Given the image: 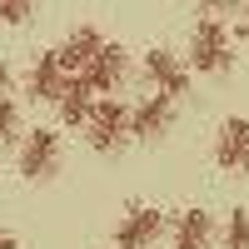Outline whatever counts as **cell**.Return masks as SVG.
<instances>
[{
    "instance_id": "cell-11",
    "label": "cell",
    "mask_w": 249,
    "mask_h": 249,
    "mask_svg": "<svg viewBox=\"0 0 249 249\" xmlns=\"http://www.w3.org/2000/svg\"><path fill=\"white\" fill-rule=\"evenodd\" d=\"M210 244H214L210 210H184V214H175V249H210Z\"/></svg>"
},
{
    "instance_id": "cell-8",
    "label": "cell",
    "mask_w": 249,
    "mask_h": 249,
    "mask_svg": "<svg viewBox=\"0 0 249 249\" xmlns=\"http://www.w3.org/2000/svg\"><path fill=\"white\" fill-rule=\"evenodd\" d=\"M214 160H219V170H249V120L234 115V120H224L219 124V140H214Z\"/></svg>"
},
{
    "instance_id": "cell-5",
    "label": "cell",
    "mask_w": 249,
    "mask_h": 249,
    "mask_svg": "<svg viewBox=\"0 0 249 249\" xmlns=\"http://www.w3.org/2000/svg\"><path fill=\"white\" fill-rule=\"evenodd\" d=\"M144 75H150V85H155L160 95H170V100L190 95V70H184V60H179L175 50H164V45L144 55Z\"/></svg>"
},
{
    "instance_id": "cell-12",
    "label": "cell",
    "mask_w": 249,
    "mask_h": 249,
    "mask_svg": "<svg viewBox=\"0 0 249 249\" xmlns=\"http://www.w3.org/2000/svg\"><path fill=\"white\" fill-rule=\"evenodd\" d=\"M55 105H60V120H65V124H85L90 110H95V90H90V80H85V75H70Z\"/></svg>"
},
{
    "instance_id": "cell-2",
    "label": "cell",
    "mask_w": 249,
    "mask_h": 249,
    "mask_svg": "<svg viewBox=\"0 0 249 249\" xmlns=\"http://www.w3.org/2000/svg\"><path fill=\"white\" fill-rule=\"evenodd\" d=\"M190 65L204 70V75H224L234 65V50H230V35H224L219 20H199L195 25V40H190Z\"/></svg>"
},
{
    "instance_id": "cell-9",
    "label": "cell",
    "mask_w": 249,
    "mask_h": 249,
    "mask_svg": "<svg viewBox=\"0 0 249 249\" xmlns=\"http://www.w3.org/2000/svg\"><path fill=\"white\" fill-rule=\"evenodd\" d=\"M65 80H70V70H65V60H60V50H45V55L30 65V100L55 105L60 90H65Z\"/></svg>"
},
{
    "instance_id": "cell-13",
    "label": "cell",
    "mask_w": 249,
    "mask_h": 249,
    "mask_svg": "<svg viewBox=\"0 0 249 249\" xmlns=\"http://www.w3.org/2000/svg\"><path fill=\"white\" fill-rule=\"evenodd\" d=\"M224 249H249V210H234L224 219Z\"/></svg>"
},
{
    "instance_id": "cell-7",
    "label": "cell",
    "mask_w": 249,
    "mask_h": 249,
    "mask_svg": "<svg viewBox=\"0 0 249 249\" xmlns=\"http://www.w3.org/2000/svg\"><path fill=\"white\" fill-rule=\"evenodd\" d=\"M124 65H130V55H124V45L105 40V45L95 50V60H90V65L80 70V75L90 80V90H95V95H110V90L120 85V80H124Z\"/></svg>"
},
{
    "instance_id": "cell-14",
    "label": "cell",
    "mask_w": 249,
    "mask_h": 249,
    "mask_svg": "<svg viewBox=\"0 0 249 249\" xmlns=\"http://www.w3.org/2000/svg\"><path fill=\"white\" fill-rule=\"evenodd\" d=\"M40 10V0H0V25H25Z\"/></svg>"
},
{
    "instance_id": "cell-1",
    "label": "cell",
    "mask_w": 249,
    "mask_h": 249,
    "mask_svg": "<svg viewBox=\"0 0 249 249\" xmlns=\"http://www.w3.org/2000/svg\"><path fill=\"white\" fill-rule=\"evenodd\" d=\"M85 140H90V150L115 155L120 144L130 140V110H124L120 100H95V110L85 120Z\"/></svg>"
},
{
    "instance_id": "cell-3",
    "label": "cell",
    "mask_w": 249,
    "mask_h": 249,
    "mask_svg": "<svg viewBox=\"0 0 249 249\" xmlns=\"http://www.w3.org/2000/svg\"><path fill=\"white\" fill-rule=\"evenodd\" d=\"M55 170H60V135L50 130V124H40V130H30L25 140H20V175H25L30 184H40Z\"/></svg>"
},
{
    "instance_id": "cell-6",
    "label": "cell",
    "mask_w": 249,
    "mask_h": 249,
    "mask_svg": "<svg viewBox=\"0 0 249 249\" xmlns=\"http://www.w3.org/2000/svg\"><path fill=\"white\" fill-rule=\"evenodd\" d=\"M170 120H175V100L155 90V95H144L130 110V135L135 140H160L164 130H170Z\"/></svg>"
},
{
    "instance_id": "cell-18",
    "label": "cell",
    "mask_w": 249,
    "mask_h": 249,
    "mask_svg": "<svg viewBox=\"0 0 249 249\" xmlns=\"http://www.w3.org/2000/svg\"><path fill=\"white\" fill-rule=\"evenodd\" d=\"M5 90H10V65L0 60V95H5Z\"/></svg>"
},
{
    "instance_id": "cell-10",
    "label": "cell",
    "mask_w": 249,
    "mask_h": 249,
    "mask_svg": "<svg viewBox=\"0 0 249 249\" xmlns=\"http://www.w3.org/2000/svg\"><path fill=\"white\" fill-rule=\"evenodd\" d=\"M100 45H105V35H100L95 25H80V30H70L65 40H60L55 50H60V60H65V70H70V75H80V70L95 60V50H100Z\"/></svg>"
},
{
    "instance_id": "cell-16",
    "label": "cell",
    "mask_w": 249,
    "mask_h": 249,
    "mask_svg": "<svg viewBox=\"0 0 249 249\" xmlns=\"http://www.w3.org/2000/svg\"><path fill=\"white\" fill-rule=\"evenodd\" d=\"M195 5H199V10H210V15H224V10H234L239 0H195Z\"/></svg>"
},
{
    "instance_id": "cell-4",
    "label": "cell",
    "mask_w": 249,
    "mask_h": 249,
    "mask_svg": "<svg viewBox=\"0 0 249 249\" xmlns=\"http://www.w3.org/2000/svg\"><path fill=\"white\" fill-rule=\"evenodd\" d=\"M160 234H164V214L155 204H130L120 214V224H115V244L120 249H150Z\"/></svg>"
},
{
    "instance_id": "cell-19",
    "label": "cell",
    "mask_w": 249,
    "mask_h": 249,
    "mask_svg": "<svg viewBox=\"0 0 249 249\" xmlns=\"http://www.w3.org/2000/svg\"><path fill=\"white\" fill-rule=\"evenodd\" d=\"M239 40H244V45H249V15L239 20Z\"/></svg>"
},
{
    "instance_id": "cell-15",
    "label": "cell",
    "mask_w": 249,
    "mask_h": 249,
    "mask_svg": "<svg viewBox=\"0 0 249 249\" xmlns=\"http://www.w3.org/2000/svg\"><path fill=\"white\" fill-rule=\"evenodd\" d=\"M15 135H20V105L0 95V150H5V144H10Z\"/></svg>"
},
{
    "instance_id": "cell-17",
    "label": "cell",
    "mask_w": 249,
    "mask_h": 249,
    "mask_svg": "<svg viewBox=\"0 0 249 249\" xmlns=\"http://www.w3.org/2000/svg\"><path fill=\"white\" fill-rule=\"evenodd\" d=\"M0 249H20V239H15L10 230H0Z\"/></svg>"
}]
</instances>
